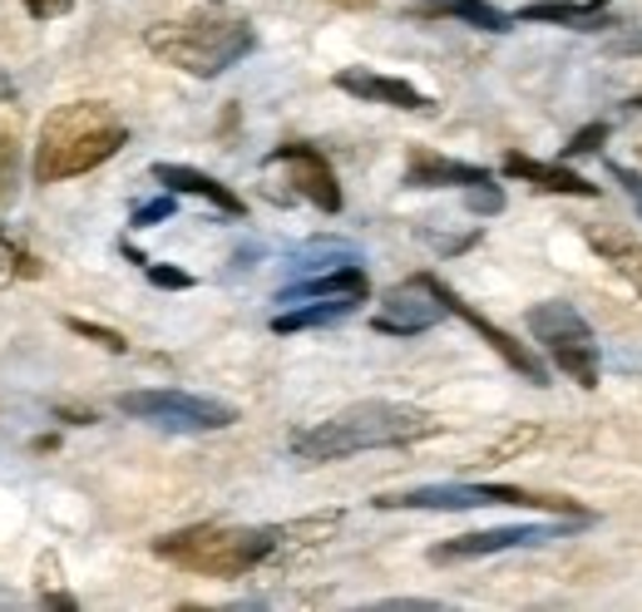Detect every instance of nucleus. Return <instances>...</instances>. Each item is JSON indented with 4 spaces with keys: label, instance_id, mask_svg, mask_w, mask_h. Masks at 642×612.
<instances>
[{
    "label": "nucleus",
    "instance_id": "obj_1",
    "mask_svg": "<svg viewBox=\"0 0 642 612\" xmlns=\"http://www.w3.org/2000/svg\"><path fill=\"white\" fill-rule=\"evenodd\" d=\"M435 415L420 405H401V400H361L346 405L341 415L307 425L292 435V455L307 464H331L351 460L361 450H391V445H415V440L435 435Z\"/></svg>",
    "mask_w": 642,
    "mask_h": 612
},
{
    "label": "nucleus",
    "instance_id": "obj_2",
    "mask_svg": "<svg viewBox=\"0 0 642 612\" xmlns=\"http://www.w3.org/2000/svg\"><path fill=\"white\" fill-rule=\"evenodd\" d=\"M124 144H129V129H124V119L104 99L60 104V109L40 124L30 173H35V183H65V178H80V173H90V168L109 163Z\"/></svg>",
    "mask_w": 642,
    "mask_h": 612
},
{
    "label": "nucleus",
    "instance_id": "obj_3",
    "mask_svg": "<svg viewBox=\"0 0 642 612\" xmlns=\"http://www.w3.org/2000/svg\"><path fill=\"white\" fill-rule=\"evenodd\" d=\"M277 548V529H242V524H193L154 538V553L183 573L203 578H242Z\"/></svg>",
    "mask_w": 642,
    "mask_h": 612
},
{
    "label": "nucleus",
    "instance_id": "obj_4",
    "mask_svg": "<svg viewBox=\"0 0 642 612\" xmlns=\"http://www.w3.org/2000/svg\"><path fill=\"white\" fill-rule=\"evenodd\" d=\"M144 45L183 75L213 80L248 60L257 50V35L248 20H168V25H149Z\"/></svg>",
    "mask_w": 642,
    "mask_h": 612
},
{
    "label": "nucleus",
    "instance_id": "obj_5",
    "mask_svg": "<svg viewBox=\"0 0 642 612\" xmlns=\"http://www.w3.org/2000/svg\"><path fill=\"white\" fill-rule=\"evenodd\" d=\"M494 504H514V509H549L564 519H593L583 504L564 499V494H534L519 484H420L406 494H381L376 509H435V514H460V509H494Z\"/></svg>",
    "mask_w": 642,
    "mask_h": 612
},
{
    "label": "nucleus",
    "instance_id": "obj_6",
    "mask_svg": "<svg viewBox=\"0 0 642 612\" xmlns=\"http://www.w3.org/2000/svg\"><path fill=\"white\" fill-rule=\"evenodd\" d=\"M524 326H529V336L544 346V356H549L554 366L568 376V381H578L583 390L598 386V376H603V351H598V336L593 326L583 321V312H578L573 302H539L524 312Z\"/></svg>",
    "mask_w": 642,
    "mask_h": 612
},
{
    "label": "nucleus",
    "instance_id": "obj_7",
    "mask_svg": "<svg viewBox=\"0 0 642 612\" xmlns=\"http://www.w3.org/2000/svg\"><path fill=\"white\" fill-rule=\"evenodd\" d=\"M114 405L129 420H144L168 435H213L238 425V410L213 395H188V390H124Z\"/></svg>",
    "mask_w": 642,
    "mask_h": 612
},
{
    "label": "nucleus",
    "instance_id": "obj_8",
    "mask_svg": "<svg viewBox=\"0 0 642 612\" xmlns=\"http://www.w3.org/2000/svg\"><path fill=\"white\" fill-rule=\"evenodd\" d=\"M445 302H440V292H435V277L430 272H420V277H410L401 282V287H391L381 297V306H376V316H371V331H381V336H420V331H430V326H440L445 321Z\"/></svg>",
    "mask_w": 642,
    "mask_h": 612
},
{
    "label": "nucleus",
    "instance_id": "obj_9",
    "mask_svg": "<svg viewBox=\"0 0 642 612\" xmlns=\"http://www.w3.org/2000/svg\"><path fill=\"white\" fill-rule=\"evenodd\" d=\"M573 524L583 519H568V524H504V529H480L465 538H450V544L430 548V563H465V558H490V553H509V548H539L554 544V538H568Z\"/></svg>",
    "mask_w": 642,
    "mask_h": 612
},
{
    "label": "nucleus",
    "instance_id": "obj_10",
    "mask_svg": "<svg viewBox=\"0 0 642 612\" xmlns=\"http://www.w3.org/2000/svg\"><path fill=\"white\" fill-rule=\"evenodd\" d=\"M435 292H440V302H445V312H450V316H460V321H465V326H475V331H480V341L490 346L494 356H504V366H509V371H519L529 386H549V366H544L539 356L529 351V346H524V341H514V336L504 331V326H494L490 316H480L470 302H460V292H450L440 277H435Z\"/></svg>",
    "mask_w": 642,
    "mask_h": 612
},
{
    "label": "nucleus",
    "instance_id": "obj_11",
    "mask_svg": "<svg viewBox=\"0 0 642 612\" xmlns=\"http://www.w3.org/2000/svg\"><path fill=\"white\" fill-rule=\"evenodd\" d=\"M267 163H287L292 188H297L312 208H322V213H341V183H336V173L322 158V149H312V144H282V149H272Z\"/></svg>",
    "mask_w": 642,
    "mask_h": 612
},
{
    "label": "nucleus",
    "instance_id": "obj_12",
    "mask_svg": "<svg viewBox=\"0 0 642 612\" xmlns=\"http://www.w3.org/2000/svg\"><path fill=\"white\" fill-rule=\"evenodd\" d=\"M331 84L366 104H391V109H406V114H435V99L425 89H415L410 80H396V75H376V70H361V65L341 70Z\"/></svg>",
    "mask_w": 642,
    "mask_h": 612
},
{
    "label": "nucleus",
    "instance_id": "obj_13",
    "mask_svg": "<svg viewBox=\"0 0 642 612\" xmlns=\"http://www.w3.org/2000/svg\"><path fill=\"white\" fill-rule=\"evenodd\" d=\"M490 183V168L480 163H460L435 149H410L406 158V188H475Z\"/></svg>",
    "mask_w": 642,
    "mask_h": 612
},
{
    "label": "nucleus",
    "instance_id": "obj_14",
    "mask_svg": "<svg viewBox=\"0 0 642 612\" xmlns=\"http://www.w3.org/2000/svg\"><path fill=\"white\" fill-rule=\"evenodd\" d=\"M154 178L168 188V193H188V198H203V203H213L218 213H228V218H242L248 213V203L233 193L228 183H218L213 173H203V168H188V163H154Z\"/></svg>",
    "mask_w": 642,
    "mask_h": 612
},
{
    "label": "nucleus",
    "instance_id": "obj_15",
    "mask_svg": "<svg viewBox=\"0 0 642 612\" xmlns=\"http://www.w3.org/2000/svg\"><path fill=\"white\" fill-rule=\"evenodd\" d=\"M504 173L519 178V183H529V188H539V193L598 198V188L588 183L583 173H573V168H564V163H539V158H529V154H504Z\"/></svg>",
    "mask_w": 642,
    "mask_h": 612
},
{
    "label": "nucleus",
    "instance_id": "obj_16",
    "mask_svg": "<svg viewBox=\"0 0 642 612\" xmlns=\"http://www.w3.org/2000/svg\"><path fill=\"white\" fill-rule=\"evenodd\" d=\"M371 292V277H366L356 262H341V267H326L317 277H302L292 287L277 292L282 306H297V302H317V297H366Z\"/></svg>",
    "mask_w": 642,
    "mask_h": 612
},
{
    "label": "nucleus",
    "instance_id": "obj_17",
    "mask_svg": "<svg viewBox=\"0 0 642 612\" xmlns=\"http://www.w3.org/2000/svg\"><path fill=\"white\" fill-rule=\"evenodd\" d=\"M583 238H588V247L608 262V267L623 272V277L633 282L638 297H642V238H633V232L618 228V223H593Z\"/></svg>",
    "mask_w": 642,
    "mask_h": 612
},
{
    "label": "nucleus",
    "instance_id": "obj_18",
    "mask_svg": "<svg viewBox=\"0 0 642 612\" xmlns=\"http://www.w3.org/2000/svg\"><path fill=\"white\" fill-rule=\"evenodd\" d=\"M519 20H544V25H564V30H608V0H534L519 10Z\"/></svg>",
    "mask_w": 642,
    "mask_h": 612
},
{
    "label": "nucleus",
    "instance_id": "obj_19",
    "mask_svg": "<svg viewBox=\"0 0 642 612\" xmlns=\"http://www.w3.org/2000/svg\"><path fill=\"white\" fill-rule=\"evenodd\" d=\"M366 297H317V302H297L287 312L272 316V331L277 336H292V331H317V326H336L356 312Z\"/></svg>",
    "mask_w": 642,
    "mask_h": 612
},
{
    "label": "nucleus",
    "instance_id": "obj_20",
    "mask_svg": "<svg viewBox=\"0 0 642 612\" xmlns=\"http://www.w3.org/2000/svg\"><path fill=\"white\" fill-rule=\"evenodd\" d=\"M420 15H450V20H465V25H475V30H490V35H504V30H509V15L494 10L490 0H425Z\"/></svg>",
    "mask_w": 642,
    "mask_h": 612
},
{
    "label": "nucleus",
    "instance_id": "obj_21",
    "mask_svg": "<svg viewBox=\"0 0 642 612\" xmlns=\"http://www.w3.org/2000/svg\"><path fill=\"white\" fill-rule=\"evenodd\" d=\"M15 144H20V104L15 94H0V203L15 193Z\"/></svg>",
    "mask_w": 642,
    "mask_h": 612
},
{
    "label": "nucleus",
    "instance_id": "obj_22",
    "mask_svg": "<svg viewBox=\"0 0 642 612\" xmlns=\"http://www.w3.org/2000/svg\"><path fill=\"white\" fill-rule=\"evenodd\" d=\"M70 331L84 336V341H94V346H104V351H114V356L129 351V341H124L119 331H109V326H94V321H80V316H70Z\"/></svg>",
    "mask_w": 642,
    "mask_h": 612
},
{
    "label": "nucleus",
    "instance_id": "obj_23",
    "mask_svg": "<svg viewBox=\"0 0 642 612\" xmlns=\"http://www.w3.org/2000/svg\"><path fill=\"white\" fill-rule=\"evenodd\" d=\"M465 203H470V213H480V218L504 213V193H499V188H494V178H490V183L465 188Z\"/></svg>",
    "mask_w": 642,
    "mask_h": 612
},
{
    "label": "nucleus",
    "instance_id": "obj_24",
    "mask_svg": "<svg viewBox=\"0 0 642 612\" xmlns=\"http://www.w3.org/2000/svg\"><path fill=\"white\" fill-rule=\"evenodd\" d=\"M608 139V124H588V129H578L573 139L564 144V158H583V154H598V144Z\"/></svg>",
    "mask_w": 642,
    "mask_h": 612
},
{
    "label": "nucleus",
    "instance_id": "obj_25",
    "mask_svg": "<svg viewBox=\"0 0 642 612\" xmlns=\"http://www.w3.org/2000/svg\"><path fill=\"white\" fill-rule=\"evenodd\" d=\"M164 218H173V198H154V203H139L129 223H134V228H159Z\"/></svg>",
    "mask_w": 642,
    "mask_h": 612
},
{
    "label": "nucleus",
    "instance_id": "obj_26",
    "mask_svg": "<svg viewBox=\"0 0 642 612\" xmlns=\"http://www.w3.org/2000/svg\"><path fill=\"white\" fill-rule=\"evenodd\" d=\"M608 178H613V183H623V193L633 198V208H638V218H642V173H638V168H628V163H608Z\"/></svg>",
    "mask_w": 642,
    "mask_h": 612
},
{
    "label": "nucleus",
    "instance_id": "obj_27",
    "mask_svg": "<svg viewBox=\"0 0 642 612\" xmlns=\"http://www.w3.org/2000/svg\"><path fill=\"white\" fill-rule=\"evenodd\" d=\"M149 282H154V287H168V292L193 287V277H188L183 267H154V262H149Z\"/></svg>",
    "mask_w": 642,
    "mask_h": 612
},
{
    "label": "nucleus",
    "instance_id": "obj_28",
    "mask_svg": "<svg viewBox=\"0 0 642 612\" xmlns=\"http://www.w3.org/2000/svg\"><path fill=\"white\" fill-rule=\"evenodd\" d=\"M70 6H75V0H25V10L35 20H55V15H65Z\"/></svg>",
    "mask_w": 642,
    "mask_h": 612
},
{
    "label": "nucleus",
    "instance_id": "obj_29",
    "mask_svg": "<svg viewBox=\"0 0 642 612\" xmlns=\"http://www.w3.org/2000/svg\"><path fill=\"white\" fill-rule=\"evenodd\" d=\"M381 608H440V603H430V598H391V603H381Z\"/></svg>",
    "mask_w": 642,
    "mask_h": 612
},
{
    "label": "nucleus",
    "instance_id": "obj_30",
    "mask_svg": "<svg viewBox=\"0 0 642 612\" xmlns=\"http://www.w3.org/2000/svg\"><path fill=\"white\" fill-rule=\"evenodd\" d=\"M40 603H45V608H80L70 593H45V598H40Z\"/></svg>",
    "mask_w": 642,
    "mask_h": 612
},
{
    "label": "nucleus",
    "instance_id": "obj_31",
    "mask_svg": "<svg viewBox=\"0 0 642 612\" xmlns=\"http://www.w3.org/2000/svg\"><path fill=\"white\" fill-rule=\"evenodd\" d=\"M331 6H346V10H371L376 0H331Z\"/></svg>",
    "mask_w": 642,
    "mask_h": 612
},
{
    "label": "nucleus",
    "instance_id": "obj_32",
    "mask_svg": "<svg viewBox=\"0 0 642 612\" xmlns=\"http://www.w3.org/2000/svg\"><path fill=\"white\" fill-rule=\"evenodd\" d=\"M633 109H638V114H642V94H638V99H633Z\"/></svg>",
    "mask_w": 642,
    "mask_h": 612
}]
</instances>
